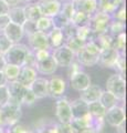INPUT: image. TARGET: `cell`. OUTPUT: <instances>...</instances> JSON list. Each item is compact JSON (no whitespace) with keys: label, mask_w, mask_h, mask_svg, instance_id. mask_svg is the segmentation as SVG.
<instances>
[{"label":"cell","mask_w":127,"mask_h":133,"mask_svg":"<svg viewBox=\"0 0 127 133\" xmlns=\"http://www.w3.org/2000/svg\"><path fill=\"white\" fill-rule=\"evenodd\" d=\"M22 116L21 105L8 102L5 105L0 107V119H1L2 127H13L14 124L19 123V120Z\"/></svg>","instance_id":"obj_1"},{"label":"cell","mask_w":127,"mask_h":133,"mask_svg":"<svg viewBox=\"0 0 127 133\" xmlns=\"http://www.w3.org/2000/svg\"><path fill=\"white\" fill-rule=\"evenodd\" d=\"M112 20L113 19H112V16L110 15L97 10L95 14H93L91 16L88 26H89V28H91V30H92L94 36L103 35V33L108 32L109 23H110Z\"/></svg>","instance_id":"obj_2"},{"label":"cell","mask_w":127,"mask_h":133,"mask_svg":"<svg viewBox=\"0 0 127 133\" xmlns=\"http://www.w3.org/2000/svg\"><path fill=\"white\" fill-rule=\"evenodd\" d=\"M106 91L115 95L118 101H124L126 95V82L124 76L119 73L112 74L106 81Z\"/></svg>","instance_id":"obj_3"},{"label":"cell","mask_w":127,"mask_h":133,"mask_svg":"<svg viewBox=\"0 0 127 133\" xmlns=\"http://www.w3.org/2000/svg\"><path fill=\"white\" fill-rule=\"evenodd\" d=\"M28 51H29V48H28L26 44L14 43V44H12L10 49L3 55V58H5L6 63L22 66Z\"/></svg>","instance_id":"obj_4"},{"label":"cell","mask_w":127,"mask_h":133,"mask_svg":"<svg viewBox=\"0 0 127 133\" xmlns=\"http://www.w3.org/2000/svg\"><path fill=\"white\" fill-rule=\"evenodd\" d=\"M51 56L56 62L58 66H62V68L63 66L64 68H68L75 60V55L65 44L61 45V47L56 49H53L51 52Z\"/></svg>","instance_id":"obj_5"},{"label":"cell","mask_w":127,"mask_h":133,"mask_svg":"<svg viewBox=\"0 0 127 133\" xmlns=\"http://www.w3.org/2000/svg\"><path fill=\"white\" fill-rule=\"evenodd\" d=\"M55 115L59 123H70L72 121L71 103L66 98H60L55 102Z\"/></svg>","instance_id":"obj_6"},{"label":"cell","mask_w":127,"mask_h":133,"mask_svg":"<svg viewBox=\"0 0 127 133\" xmlns=\"http://www.w3.org/2000/svg\"><path fill=\"white\" fill-rule=\"evenodd\" d=\"M104 120H105V123H107L108 125L116 128L117 125H119L123 122H125V120H126L124 108L117 104L108 110H106Z\"/></svg>","instance_id":"obj_7"},{"label":"cell","mask_w":127,"mask_h":133,"mask_svg":"<svg viewBox=\"0 0 127 133\" xmlns=\"http://www.w3.org/2000/svg\"><path fill=\"white\" fill-rule=\"evenodd\" d=\"M28 40H29V49L33 50V51L35 50H50L51 51L48 33L36 31L33 35L28 37Z\"/></svg>","instance_id":"obj_8"},{"label":"cell","mask_w":127,"mask_h":133,"mask_svg":"<svg viewBox=\"0 0 127 133\" xmlns=\"http://www.w3.org/2000/svg\"><path fill=\"white\" fill-rule=\"evenodd\" d=\"M66 90V82L61 77H52L48 83V93L49 97L60 99L64 95V92Z\"/></svg>","instance_id":"obj_9"},{"label":"cell","mask_w":127,"mask_h":133,"mask_svg":"<svg viewBox=\"0 0 127 133\" xmlns=\"http://www.w3.org/2000/svg\"><path fill=\"white\" fill-rule=\"evenodd\" d=\"M36 5H38L41 15L43 17L52 18L60 12L62 2L60 0H39Z\"/></svg>","instance_id":"obj_10"},{"label":"cell","mask_w":127,"mask_h":133,"mask_svg":"<svg viewBox=\"0 0 127 133\" xmlns=\"http://www.w3.org/2000/svg\"><path fill=\"white\" fill-rule=\"evenodd\" d=\"M118 56H119V52L114 48L101 50L100 55H98L97 64H101L103 68H115Z\"/></svg>","instance_id":"obj_11"},{"label":"cell","mask_w":127,"mask_h":133,"mask_svg":"<svg viewBox=\"0 0 127 133\" xmlns=\"http://www.w3.org/2000/svg\"><path fill=\"white\" fill-rule=\"evenodd\" d=\"M7 87H8V91H9V101L8 102L21 105L22 104V97H23V93H24V91H26L27 87L21 85L17 81L8 82Z\"/></svg>","instance_id":"obj_12"},{"label":"cell","mask_w":127,"mask_h":133,"mask_svg":"<svg viewBox=\"0 0 127 133\" xmlns=\"http://www.w3.org/2000/svg\"><path fill=\"white\" fill-rule=\"evenodd\" d=\"M70 84H71L72 89H74L75 91H83L87 88L88 85L92 84L91 77L87 73H85L83 71H80L75 73L74 76H72L70 78Z\"/></svg>","instance_id":"obj_13"},{"label":"cell","mask_w":127,"mask_h":133,"mask_svg":"<svg viewBox=\"0 0 127 133\" xmlns=\"http://www.w3.org/2000/svg\"><path fill=\"white\" fill-rule=\"evenodd\" d=\"M3 35H5L8 39L11 41L12 44L14 43H20V41L23 38V31H22V27L19 24H16L13 22H9L5 27V29L2 30Z\"/></svg>","instance_id":"obj_14"},{"label":"cell","mask_w":127,"mask_h":133,"mask_svg":"<svg viewBox=\"0 0 127 133\" xmlns=\"http://www.w3.org/2000/svg\"><path fill=\"white\" fill-rule=\"evenodd\" d=\"M36 76H38V72H36L35 68H32V66H21L19 76L16 81L20 83L21 85L29 88L31 83L38 78Z\"/></svg>","instance_id":"obj_15"},{"label":"cell","mask_w":127,"mask_h":133,"mask_svg":"<svg viewBox=\"0 0 127 133\" xmlns=\"http://www.w3.org/2000/svg\"><path fill=\"white\" fill-rule=\"evenodd\" d=\"M34 68H35L38 73L44 74V76H50V74H53L56 71L58 64H56V62L52 58V56H50L44 60L36 61Z\"/></svg>","instance_id":"obj_16"},{"label":"cell","mask_w":127,"mask_h":133,"mask_svg":"<svg viewBox=\"0 0 127 133\" xmlns=\"http://www.w3.org/2000/svg\"><path fill=\"white\" fill-rule=\"evenodd\" d=\"M102 88L97 84H91L88 85L86 89L80 92V99L86 102L87 104L92 102H95L100 100V97L102 94Z\"/></svg>","instance_id":"obj_17"},{"label":"cell","mask_w":127,"mask_h":133,"mask_svg":"<svg viewBox=\"0 0 127 133\" xmlns=\"http://www.w3.org/2000/svg\"><path fill=\"white\" fill-rule=\"evenodd\" d=\"M48 83L49 80L44 78H36L35 80L30 84L29 89L33 92L36 99H43L49 97L48 93Z\"/></svg>","instance_id":"obj_18"},{"label":"cell","mask_w":127,"mask_h":133,"mask_svg":"<svg viewBox=\"0 0 127 133\" xmlns=\"http://www.w3.org/2000/svg\"><path fill=\"white\" fill-rule=\"evenodd\" d=\"M71 103V112H72V120L73 119H82L88 115V104L84 102L80 98L70 102Z\"/></svg>","instance_id":"obj_19"},{"label":"cell","mask_w":127,"mask_h":133,"mask_svg":"<svg viewBox=\"0 0 127 133\" xmlns=\"http://www.w3.org/2000/svg\"><path fill=\"white\" fill-rule=\"evenodd\" d=\"M73 3L75 11H82L88 16H92L97 11V0H77Z\"/></svg>","instance_id":"obj_20"},{"label":"cell","mask_w":127,"mask_h":133,"mask_svg":"<svg viewBox=\"0 0 127 133\" xmlns=\"http://www.w3.org/2000/svg\"><path fill=\"white\" fill-rule=\"evenodd\" d=\"M75 60L83 66H93L96 65L98 62V56L92 55L88 51H86L84 48L75 56Z\"/></svg>","instance_id":"obj_21"},{"label":"cell","mask_w":127,"mask_h":133,"mask_svg":"<svg viewBox=\"0 0 127 133\" xmlns=\"http://www.w3.org/2000/svg\"><path fill=\"white\" fill-rule=\"evenodd\" d=\"M48 38H49V42H50L51 50L61 47L65 42V38L62 33V30L59 28H52L48 33Z\"/></svg>","instance_id":"obj_22"},{"label":"cell","mask_w":127,"mask_h":133,"mask_svg":"<svg viewBox=\"0 0 127 133\" xmlns=\"http://www.w3.org/2000/svg\"><path fill=\"white\" fill-rule=\"evenodd\" d=\"M8 18H9L10 22H13L16 24H19V26H22L26 21V15H24L23 8L22 7H11L8 12Z\"/></svg>","instance_id":"obj_23"},{"label":"cell","mask_w":127,"mask_h":133,"mask_svg":"<svg viewBox=\"0 0 127 133\" xmlns=\"http://www.w3.org/2000/svg\"><path fill=\"white\" fill-rule=\"evenodd\" d=\"M23 8V11H24V15H26V19L27 20H30V21H33L36 22L38 20L42 17L41 15V11L39 9V7L36 3H27Z\"/></svg>","instance_id":"obj_24"},{"label":"cell","mask_w":127,"mask_h":133,"mask_svg":"<svg viewBox=\"0 0 127 133\" xmlns=\"http://www.w3.org/2000/svg\"><path fill=\"white\" fill-rule=\"evenodd\" d=\"M93 40L96 42V44L100 47L101 50L104 49H108V48H113V40L114 37L110 33L106 32L103 35H98V36H94Z\"/></svg>","instance_id":"obj_25"},{"label":"cell","mask_w":127,"mask_h":133,"mask_svg":"<svg viewBox=\"0 0 127 133\" xmlns=\"http://www.w3.org/2000/svg\"><path fill=\"white\" fill-rule=\"evenodd\" d=\"M100 103L103 105L106 110L110 109V108L117 105V102H118V99L115 97L114 94H112L108 91H102V94L100 97Z\"/></svg>","instance_id":"obj_26"},{"label":"cell","mask_w":127,"mask_h":133,"mask_svg":"<svg viewBox=\"0 0 127 133\" xmlns=\"http://www.w3.org/2000/svg\"><path fill=\"white\" fill-rule=\"evenodd\" d=\"M20 69H21V66H19V65L6 63L5 68H3V70H2V72H3V74H5L7 81L8 82H12V81L17 80V78L19 76V72H20Z\"/></svg>","instance_id":"obj_27"},{"label":"cell","mask_w":127,"mask_h":133,"mask_svg":"<svg viewBox=\"0 0 127 133\" xmlns=\"http://www.w3.org/2000/svg\"><path fill=\"white\" fill-rule=\"evenodd\" d=\"M89 19H91V16L84 14V12H82V11H75L70 21L74 24L75 27L79 28V27L88 26Z\"/></svg>","instance_id":"obj_28"},{"label":"cell","mask_w":127,"mask_h":133,"mask_svg":"<svg viewBox=\"0 0 127 133\" xmlns=\"http://www.w3.org/2000/svg\"><path fill=\"white\" fill-rule=\"evenodd\" d=\"M85 43H86V42H84L83 40L79 39L77 37H73V38H70V39H68V40H65V42H64V44L66 45V47H68L70 50H71V51L74 53L75 56L81 51L82 49L84 48Z\"/></svg>","instance_id":"obj_29"},{"label":"cell","mask_w":127,"mask_h":133,"mask_svg":"<svg viewBox=\"0 0 127 133\" xmlns=\"http://www.w3.org/2000/svg\"><path fill=\"white\" fill-rule=\"evenodd\" d=\"M106 113V109L100 103V101H95L88 103V114L92 118H104Z\"/></svg>","instance_id":"obj_30"},{"label":"cell","mask_w":127,"mask_h":133,"mask_svg":"<svg viewBox=\"0 0 127 133\" xmlns=\"http://www.w3.org/2000/svg\"><path fill=\"white\" fill-rule=\"evenodd\" d=\"M36 26V30L44 32V33H49V31L53 28V23H52V19L49 17H41V18L35 22Z\"/></svg>","instance_id":"obj_31"},{"label":"cell","mask_w":127,"mask_h":133,"mask_svg":"<svg viewBox=\"0 0 127 133\" xmlns=\"http://www.w3.org/2000/svg\"><path fill=\"white\" fill-rule=\"evenodd\" d=\"M125 32V22L118 21V20H112L109 23L108 33H110L113 37H116L121 33Z\"/></svg>","instance_id":"obj_32"},{"label":"cell","mask_w":127,"mask_h":133,"mask_svg":"<svg viewBox=\"0 0 127 133\" xmlns=\"http://www.w3.org/2000/svg\"><path fill=\"white\" fill-rule=\"evenodd\" d=\"M76 37L81 40H83L84 42H87V41H91L93 39V32L91 30L89 26H84V27H79L76 30Z\"/></svg>","instance_id":"obj_33"},{"label":"cell","mask_w":127,"mask_h":133,"mask_svg":"<svg viewBox=\"0 0 127 133\" xmlns=\"http://www.w3.org/2000/svg\"><path fill=\"white\" fill-rule=\"evenodd\" d=\"M35 133H58V123L53 121L43 122L40 127H38Z\"/></svg>","instance_id":"obj_34"},{"label":"cell","mask_w":127,"mask_h":133,"mask_svg":"<svg viewBox=\"0 0 127 133\" xmlns=\"http://www.w3.org/2000/svg\"><path fill=\"white\" fill-rule=\"evenodd\" d=\"M113 48L117 50L119 53H125V48H126V36L125 32L121 33L116 37H114L113 40Z\"/></svg>","instance_id":"obj_35"},{"label":"cell","mask_w":127,"mask_h":133,"mask_svg":"<svg viewBox=\"0 0 127 133\" xmlns=\"http://www.w3.org/2000/svg\"><path fill=\"white\" fill-rule=\"evenodd\" d=\"M60 12L62 15H64L69 20H71L72 16L74 15V12H75V7H74V3H73V1H66V2L62 3Z\"/></svg>","instance_id":"obj_36"},{"label":"cell","mask_w":127,"mask_h":133,"mask_svg":"<svg viewBox=\"0 0 127 133\" xmlns=\"http://www.w3.org/2000/svg\"><path fill=\"white\" fill-rule=\"evenodd\" d=\"M51 19H52L53 28H59V29H62L65 24L70 22V20L64 15L61 14V12H59V14L55 15L54 17H52Z\"/></svg>","instance_id":"obj_37"},{"label":"cell","mask_w":127,"mask_h":133,"mask_svg":"<svg viewBox=\"0 0 127 133\" xmlns=\"http://www.w3.org/2000/svg\"><path fill=\"white\" fill-rule=\"evenodd\" d=\"M62 30V33L64 36L65 40H68L70 38H73V37H76V30H77V27H75L71 21L69 23H66L65 26L61 29Z\"/></svg>","instance_id":"obj_38"},{"label":"cell","mask_w":127,"mask_h":133,"mask_svg":"<svg viewBox=\"0 0 127 133\" xmlns=\"http://www.w3.org/2000/svg\"><path fill=\"white\" fill-rule=\"evenodd\" d=\"M22 31H23V35H26L27 37H30L31 35H33L34 32H36V26H35V22L33 21H30V20H26L24 23L22 24Z\"/></svg>","instance_id":"obj_39"},{"label":"cell","mask_w":127,"mask_h":133,"mask_svg":"<svg viewBox=\"0 0 127 133\" xmlns=\"http://www.w3.org/2000/svg\"><path fill=\"white\" fill-rule=\"evenodd\" d=\"M36 101V98L35 95L33 94V92L29 89L27 88L26 91L23 93V97H22V104H27V105H31Z\"/></svg>","instance_id":"obj_40"},{"label":"cell","mask_w":127,"mask_h":133,"mask_svg":"<svg viewBox=\"0 0 127 133\" xmlns=\"http://www.w3.org/2000/svg\"><path fill=\"white\" fill-rule=\"evenodd\" d=\"M11 45H12L11 41L8 39L7 37L3 35V32L1 31L0 32V51H1L2 55H5L8 50L10 49Z\"/></svg>","instance_id":"obj_41"},{"label":"cell","mask_w":127,"mask_h":133,"mask_svg":"<svg viewBox=\"0 0 127 133\" xmlns=\"http://www.w3.org/2000/svg\"><path fill=\"white\" fill-rule=\"evenodd\" d=\"M112 19L114 20H118V21H122V22H125V19H126V8L125 5L121 6L119 8L114 11V14L112 15Z\"/></svg>","instance_id":"obj_42"},{"label":"cell","mask_w":127,"mask_h":133,"mask_svg":"<svg viewBox=\"0 0 127 133\" xmlns=\"http://www.w3.org/2000/svg\"><path fill=\"white\" fill-rule=\"evenodd\" d=\"M35 63H36V59H35V56H34V51L33 50H31V49H29V51H28L27 56H26V59H24V62H23L22 66H32V68H34Z\"/></svg>","instance_id":"obj_43"},{"label":"cell","mask_w":127,"mask_h":133,"mask_svg":"<svg viewBox=\"0 0 127 133\" xmlns=\"http://www.w3.org/2000/svg\"><path fill=\"white\" fill-rule=\"evenodd\" d=\"M115 68L118 69V71H119V74L124 76L125 69H126L125 53H119V56H118V59H117V61H116V64H115Z\"/></svg>","instance_id":"obj_44"},{"label":"cell","mask_w":127,"mask_h":133,"mask_svg":"<svg viewBox=\"0 0 127 133\" xmlns=\"http://www.w3.org/2000/svg\"><path fill=\"white\" fill-rule=\"evenodd\" d=\"M9 101V91L7 85H0V107L5 105Z\"/></svg>","instance_id":"obj_45"},{"label":"cell","mask_w":127,"mask_h":133,"mask_svg":"<svg viewBox=\"0 0 127 133\" xmlns=\"http://www.w3.org/2000/svg\"><path fill=\"white\" fill-rule=\"evenodd\" d=\"M81 64L77 62L76 60H74L72 62L71 64H70L68 68H69V71H68V74H69V78H71L72 76H74L75 73H77V72H80V71H82V69H81Z\"/></svg>","instance_id":"obj_46"},{"label":"cell","mask_w":127,"mask_h":133,"mask_svg":"<svg viewBox=\"0 0 127 133\" xmlns=\"http://www.w3.org/2000/svg\"><path fill=\"white\" fill-rule=\"evenodd\" d=\"M34 56H35L36 61H41V60L47 59L48 57H50L51 56V51L50 50H35Z\"/></svg>","instance_id":"obj_47"},{"label":"cell","mask_w":127,"mask_h":133,"mask_svg":"<svg viewBox=\"0 0 127 133\" xmlns=\"http://www.w3.org/2000/svg\"><path fill=\"white\" fill-rule=\"evenodd\" d=\"M58 133H73L71 123H58Z\"/></svg>","instance_id":"obj_48"},{"label":"cell","mask_w":127,"mask_h":133,"mask_svg":"<svg viewBox=\"0 0 127 133\" xmlns=\"http://www.w3.org/2000/svg\"><path fill=\"white\" fill-rule=\"evenodd\" d=\"M9 132L10 133H28V132H29V130H28V129L24 125H22V124L17 123V124H14L13 127H11Z\"/></svg>","instance_id":"obj_49"},{"label":"cell","mask_w":127,"mask_h":133,"mask_svg":"<svg viewBox=\"0 0 127 133\" xmlns=\"http://www.w3.org/2000/svg\"><path fill=\"white\" fill-rule=\"evenodd\" d=\"M9 9L10 7L3 0H0V16H7L8 12H9Z\"/></svg>","instance_id":"obj_50"},{"label":"cell","mask_w":127,"mask_h":133,"mask_svg":"<svg viewBox=\"0 0 127 133\" xmlns=\"http://www.w3.org/2000/svg\"><path fill=\"white\" fill-rule=\"evenodd\" d=\"M9 22H10V20L8 18V16H0V32L5 29V27Z\"/></svg>","instance_id":"obj_51"},{"label":"cell","mask_w":127,"mask_h":133,"mask_svg":"<svg viewBox=\"0 0 127 133\" xmlns=\"http://www.w3.org/2000/svg\"><path fill=\"white\" fill-rule=\"evenodd\" d=\"M3 1H5L7 5L11 8V7H16V6H17L20 0H3Z\"/></svg>","instance_id":"obj_52"},{"label":"cell","mask_w":127,"mask_h":133,"mask_svg":"<svg viewBox=\"0 0 127 133\" xmlns=\"http://www.w3.org/2000/svg\"><path fill=\"white\" fill-rule=\"evenodd\" d=\"M7 83L8 81L5 77V74H3L2 71H0V85H7Z\"/></svg>","instance_id":"obj_53"},{"label":"cell","mask_w":127,"mask_h":133,"mask_svg":"<svg viewBox=\"0 0 127 133\" xmlns=\"http://www.w3.org/2000/svg\"><path fill=\"white\" fill-rule=\"evenodd\" d=\"M116 130H117V133H125V122H123L119 125H117Z\"/></svg>","instance_id":"obj_54"},{"label":"cell","mask_w":127,"mask_h":133,"mask_svg":"<svg viewBox=\"0 0 127 133\" xmlns=\"http://www.w3.org/2000/svg\"><path fill=\"white\" fill-rule=\"evenodd\" d=\"M6 65V61H5V58H3V55L0 56V71H2L3 68Z\"/></svg>","instance_id":"obj_55"},{"label":"cell","mask_w":127,"mask_h":133,"mask_svg":"<svg viewBox=\"0 0 127 133\" xmlns=\"http://www.w3.org/2000/svg\"><path fill=\"white\" fill-rule=\"evenodd\" d=\"M79 133H95V131H94L92 128H87V129H84V130L80 131Z\"/></svg>","instance_id":"obj_56"},{"label":"cell","mask_w":127,"mask_h":133,"mask_svg":"<svg viewBox=\"0 0 127 133\" xmlns=\"http://www.w3.org/2000/svg\"><path fill=\"white\" fill-rule=\"evenodd\" d=\"M20 1H24V2H27V3H29L31 0H20Z\"/></svg>","instance_id":"obj_57"},{"label":"cell","mask_w":127,"mask_h":133,"mask_svg":"<svg viewBox=\"0 0 127 133\" xmlns=\"http://www.w3.org/2000/svg\"><path fill=\"white\" fill-rule=\"evenodd\" d=\"M0 128H2V123H1V119H0Z\"/></svg>","instance_id":"obj_58"},{"label":"cell","mask_w":127,"mask_h":133,"mask_svg":"<svg viewBox=\"0 0 127 133\" xmlns=\"http://www.w3.org/2000/svg\"><path fill=\"white\" fill-rule=\"evenodd\" d=\"M3 132V130H2V128H0V133H2Z\"/></svg>","instance_id":"obj_59"},{"label":"cell","mask_w":127,"mask_h":133,"mask_svg":"<svg viewBox=\"0 0 127 133\" xmlns=\"http://www.w3.org/2000/svg\"><path fill=\"white\" fill-rule=\"evenodd\" d=\"M69 1H73V2H74V1H77V0H69Z\"/></svg>","instance_id":"obj_60"},{"label":"cell","mask_w":127,"mask_h":133,"mask_svg":"<svg viewBox=\"0 0 127 133\" xmlns=\"http://www.w3.org/2000/svg\"><path fill=\"white\" fill-rule=\"evenodd\" d=\"M2 133H10L9 131H7V132H2Z\"/></svg>","instance_id":"obj_61"},{"label":"cell","mask_w":127,"mask_h":133,"mask_svg":"<svg viewBox=\"0 0 127 133\" xmlns=\"http://www.w3.org/2000/svg\"><path fill=\"white\" fill-rule=\"evenodd\" d=\"M1 55H2V53H1V51H0V56H1Z\"/></svg>","instance_id":"obj_62"}]
</instances>
